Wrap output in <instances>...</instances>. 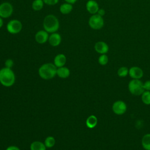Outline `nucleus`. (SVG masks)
I'll list each match as a JSON object with an SVG mask.
<instances>
[{
  "label": "nucleus",
  "instance_id": "f257e3e1",
  "mask_svg": "<svg viewBox=\"0 0 150 150\" xmlns=\"http://www.w3.org/2000/svg\"><path fill=\"white\" fill-rule=\"evenodd\" d=\"M60 26L57 18L52 14L46 15L43 21V27L45 30L49 33L56 32Z\"/></svg>",
  "mask_w": 150,
  "mask_h": 150
},
{
  "label": "nucleus",
  "instance_id": "f03ea898",
  "mask_svg": "<svg viewBox=\"0 0 150 150\" xmlns=\"http://www.w3.org/2000/svg\"><path fill=\"white\" fill-rule=\"evenodd\" d=\"M15 81V76L11 69L4 67L0 70V83L5 87L12 86Z\"/></svg>",
  "mask_w": 150,
  "mask_h": 150
},
{
  "label": "nucleus",
  "instance_id": "7ed1b4c3",
  "mask_svg": "<svg viewBox=\"0 0 150 150\" xmlns=\"http://www.w3.org/2000/svg\"><path fill=\"white\" fill-rule=\"evenodd\" d=\"M56 71L57 67L54 64L51 63L42 64L38 70L40 77L45 80L53 79L56 75Z\"/></svg>",
  "mask_w": 150,
  "mask_h": 150
},
{
  "label": "nucleus",
  "instance_id": "20e7f679",
  "mask_svg": "<svg viewBox=\"0 0 150 150\" xmlns=\"http://www.w3.org/2000/svg\"><path fill=\"white\" fill-rule=\"evenodd\" d=\"M128 90L134 96H141L145 91L144 83L139 79H132L128 83Z\"/></svg>",
  "mask_w": 150,
  "mask_h": 150
},
{
  "label": "nucleus",
  "instance_id": "39448f33",
  "mask_svg": "<svg viewBox=\"0 0 150 150\" xmlns=\"http://www.w3.org/2000/svg\"><path fill=\"white\" fill-rule=\"evenodd\" d=\"M104 25V21L103 16L98 14L92 15L88 19L89 26L94 30L101 29Z\"/></svg>",
  "mask_w": 150,
  "mask_h": 150
},
{
  "label": "nucleus",
  "instance_id": "423d86ee",
  "mask_svg": "<svg viewBox=\"0 0 150 150\" xmlns=\"http://www.w3.org/2000/svg\"><path fill=\"white\" fill-rule=\"evenodd\" d=\"M22 29L21 22L18 19H12L6 25V30L11 34L19 33Z\"/></svg>",
  "mask_w": 150,
  "mask_h": 150
},
{
  "label": "nucleus",
  "instance_id": "0eeeda50",
  "mask_svg": "<svg viewBox=\"0 0 150 150\" xmlns=\"http://www.w3.org/2000/svg\"><path fill=\"white\" fill-rule=\"evenodd\" d=\"M13 11L12 5L8 2H4L0 4V16L2 18L10 17Z\"/></svg>",
  "mask_w": 150,
  "mask_h": 150
},
{
  "label": "nucleus",
  "instance_id": "6e6552de",
  "mask_svg": "<svg viewBox=\"0 0 150 150\" xmlns=\"http://www.w3.org/2000/svg\"><path fill=\"white\" fill-rule=\"evenodd\" d=\"M127 109L126 103L122 100L115 101L112 105V110L116 115H121L124 114Z\"/></svg>",
  "mask_w": 150,
  "mask_h": 150
},
{
  "label": "nucleus",
  "instance_id": "1a4fd4ad",
  "mask_svg": "<svg viewBox=\"0 0 150 150\" xmlns=\"http://www.w3.org/2000/svg\"><path fill=\"white\" fill-rule=\"evenodd\" d=\"M49 33L45 30H40L38 31L35 36V40L39 44H43L48 41L49 39Z\"/></svg>",
  "mask_w": 150,
  "mask_h": 150
},
{
  "label": "nucleus",
  "instance_id": "9d476101",
  "mask_svg": "<svg viewBox=\"0 0 150 150\" xmlns=\"http://www.w3.org/2000/svg\"><path fill=\"white\" fill-rule=\"evenodd\" d=\"M128 74L132 79H140L144 75L143 70L138 66H132L129 69Z\"/></svg>",
  "mask_w": 150,
  "mask_h": 150
},
{
  "label": "nucleus",
  "instance_id": "9b49d317",
  "mask_svg": "<svg viewBox=\"0 0 150 150\" xmlns=\"http://www.w3.org/2000/svg\"><path fill=\"white\" fill-rule=\"evenodd\" d=\"M94 49L99 54H106L109 50L108 45L104 41L97 42L94 45Z\"/></svg>",
  "mask_w": 150,
  "mask_h": 150
},
{
  "label": "nucleus",
  "instance_id": "f8f14e48",
  "mask_svg": "<svg viewBox=\"0 0 150 150\" xmlns=\"http://www.w3.org/2000/svg\"><path fill=\"white\" fill-rule=\"evenodd\" d=\"M86 8L87 12L92 15L96 14L100 9L98 4L95 0H88L86 4Z\"/></svg>",
  "mask_w": 150,
  "mask_h": 150
},
{
  "label": "nucleus",
  "instance_id": "ddd939ff",
  "mask_svg": "<svg viewBox=\"0 0 150 150\" xmlns=\"http://www.w3.org/2000/svg\"><path fill=\"white\" fill-rule=\"evenodd\" d=\"M48 42L51 46L53 47L57 46L62 42V36L57 32L52 33L49 35Z\"/></svg>",
  "mask_w": 150,
  "mask_h": 150
},
{
  "label": "nucleus",
  "instance_id": "4468645a",
  "mask_svg": "<svg viewBox=\"0 0 150 150\" xmlns=\"http://www.w3.org/2000/svg\"><path fill=\"white\" fill-rule=\"evenodd\" d=\"M66 63V57L63 54H57L54 59V64L58 67H63Z\"/></svg>",
  "mask_w": 150,
  "mask_h": 150
},
{
  "label": "nucleus",
  "instance_id": "2eb2a0df",
  "mask_svg": "<svg viewBox=\"0 0 150 150\" xmlns=\"http://www.w3.org/2000/svg\"><path fill=\"white\" fill-rule=\"evenodd\" d=\"M56 74L60 78L65 79L69 76L70 70L67 67L64 66L58 67L57 68Z\"/></svg>",
  "mask_w": 150,
  "mask_h": 150
},
{
  "label": "nucleus",
  "instance_id": "dca6fc26",
  "mask_svg": "<svg viewBox=\"0 0 150 150\" xmlns=\"http://www.w3.org/2000/svg\"><path fill=\"white\" fill-rule=\"evenodd\" d=\"M73 8V7L72 4L66 2V3L62 4L60 6L59 10H60V12L62 14L67 15V14L70 13L72 11Z\"/></svg>",
  "mask_w": 150,
  "mask_h": 150
},
{
  "label": "nucleus",
  "instance_id": "f3484780",
  "mask_svg": "<svg viewBox=\"0 0 150 150\" xmlns=\"http://www.w3.org/2000/svg\"><path fill=\"white\" fill-rule=\"evenodd\" d=\"M141 144L145 150H150V134H145L141 139Z\"/></svg>",
  "mask_w": 150,
  "mask_h": 150
},
{
  "label": "nucleus",
  "instance_id": "a211bd4d",
  "mask_svg": "<svg viewBox=\"0 0 150 150\" xmlns=\"http://www.w3.org/2000/svg\"><path fill=\"white\" fill-rule=\"evenodd\" d=\"M86 124L88 128H93L97 124V118L94 115H90L86 120Z\"/></svg>",
  "mask_w": 150,
  "mask_h": 150
},
{
  "label": "nucleus",
  "instance_id": "6ab92c4d",
  "mask_svg": "<svg viewBox=\"0 0 150 150\" xmlns=\"http://www.w3.org/2000/svg\"><path fill=\"white\" fill-rule=\"evenodd\" d=\"M30 150H46V146L45 144L40 141H34L30 146Z\"/></svg>",
  "mask_w": 150,
  "mask_h": 150
},
{
  "label": "nucleus",
  "instance_id": "aec40b11",
  "mask_svg": "<svg viewBox=\"0 0 150 150\" xmlns=\"http://www.w3.org/2000/svg\"><path fill=\"white\" fill-rule=\"evenodd\" d=\"M43 0H34L32 4V8L35 11H40L44 5Z\"/></svg>",
  "mask_w": 150,
  "mask_h": 150
},
{
  "label": "nucleus",
  "instance_id": "412c9836",
  "mask_svg": "<svg viewBox=\"0 0 150 150\" xmlns=\"http://www.w3.org/2000/svg\"><path fill=\"white\" fill-rule=\"evenodd\" d=\"M142 101L146 105L150 104V91L145 90L141 95Z\"/></svg>",
  "mask_w": 150,
  "mask_h": 150
},
{
  "label": "nucleus",
  "instance_id": "4be33fe9",
  "mask_svg": "<svg viewBox=\"0 0 150 150\" xmlns=\"http://www.w3.org/2000/svg\"><path fill=\"white\" fill-rule=\"evenodd\" d=\"M129 69L127 67L122 66L120 67L117 70V74L120 77H125L128 74Z\"/></svg>",
  "mask_w": 150,
  "mask_h": 150
},
{
  "label": "nucleus",
  "instance_id": "5701e85b",
  "mask_svg": "<svg viewBox=\"0 0 150 150\" xmlns=\"http://www.w3.org/2000/svg\"><path fill=\"white\" fill-rule=\"evenodd\" d=\"M55 142L56 141L54 137L52 136H49L45 139L44 144L46 146V148H52L54 145Z\"/></svg>",
  "mask_w": 150,
  "mask_h": 150
},
{
  "label": "nucleus",
  "instance_id": "b1692460",
  "mask_svg": "<svg viewBox=\"0 0 150 150\" xmlns=\"http://www.w3.org/2000/svg\"><path fill=\"white\" fill-rule=\"evenodd\" d=\"M98 63L102 66L106 65L108 62V57L106 54H101L98 59Z\"/></svg>",
  "mask_w": 150,
  "mask_h": 150
},
{
  "label": "nucleus",
  "instance_id": "393cba45",
  "mask_svg": "<svg viewBox=\"0 0 150 150\" xmlns=\"http://www.w3.org/2000/svg\"><path fill=\"white\" fill-rule=\"evenodd\" d=\"M43 1L45 4L47 5H50V6L56 5L59 1V0H43Z\"/></svg>",
  "mask_w": 150,
  "mask_h": 150
},
{
  "label": "nucleus",
  "instance_id": "a878e982",
  "mask_svg": "<svg viewBox=\"0 0 150 150\" xmlns=\"http://www.w3.org/2000/svg\"><path fill=\"white\" fill-rule=\"evenodd\" d=\"M5 66L6 67L11 69L13 66V61L11 59H8L6 60V61L5 62Z\"/></svg>",
  "mask_w": 150,
  "mask_h": 150
},
{
  "label": "nucleus",
  "instance_id": "bb28decb",
  "mask_svg": "<svg viewBox=\"0 0 150 150\" xmlns=\"http://www.w3.org/2000/svg\"><path fill=\"white\" fill-rule=\"evenodd\" d=\"M144 88L146 91H150V80H147L144 83Z\"/></svg>",
  "mask_w": 150,
  "mask_h": 150
},
{
  "label": "nucleus",
  "instance_id": "cd10ccee",
  "mask_svg": "<svg viewBox=\"0 0 150 150\" xmlns=\"http://www.w3.org/2000/svg\"><path fill=\"white\" fill-rule=\"evenodd\" d=\"M105 10H104V9H103V8H100V9H98L97 13V14L101 16H103L105 15Z\"/></svg>",
  "mask_w": 150,
  "mask_h": 150
},
{
  "label": "nucleus",
  "instance_id": "c85d7f7f",
  "mask_svg": "<svg viewBox=\"0 0 150 150\" xmlns=\"http://www.w3.org/2000/svg\"><path fill=\"white\" fill-rule=\"evenodd\" d=\"M6 150H20V149L16 146H9L6 148Z\"/></svg>",
  "mask_w": 150,
  "mask_h": 150
},
{
  "label": "nucleus",
  "instance_id": "c756f323",
  "mask_svg": "<svg viewBox=\"0 0 150 150\" xmlns=\"http://www.w3.org/2000/svg\"><path fill=\"white\" fill-rule=\"evenodd\" d=\"M67 3H69V4H74V3H76L77 2V0H64Z\"/></svg>",
  "mask_w": 150,
  "mask_h": 150
},
{
  "label": "nucleus",
  "instance_id": "7c9ffc66",
  "mask_svg": "<svg viewBox=\"0 0 150 150\" xmlns=\"http://www.w3.org/2000/svg\"><path fill=\"white\" fill-rule=\"evenodd\" d=\"M3 25H4V21H3V18H1V17L0 16V29L2 27Z\"/></svg>",
  "mask_w": 150,
  "mask_h": 150
}]
</instances>
